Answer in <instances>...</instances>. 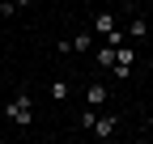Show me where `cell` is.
Masks as SVG:
<instances>
[{
	"label": "cell",
	"instance_id": "1",
	"mask_svg": "<svg viewBox=\"0 0 153 144\" xmlns=\"http://www.w3.org/2000/svg\"><path fill=\"white\" fill-rule=\"evenodd\" d=\"M4 119H9V123H17V127H30V123H34V98L26 93V89H22V93H17V98L4 106Z\"/></svg>",
	"mask_w": 153,
	"mask_h": 144
},
{
	"label": "cell",
	"instance_id": "2",
	"mask_svg": "<svg viewBox=\"0 0 153 144\" xmlns=\"http://www.w3.org/2000/svg\"><path fill=\"white\" fill-rule=\"evenodd\" d=\"M94 34H102L111 47H119V43H123V30H119V21H115V13H111V9H98V13H94Z\"/></svg>",
	"mask_w": 153,
	"mask_h": 144
},
{
	"label": "cell",
	"instance_id": "3",
	"mask_svg": "<svg viewBox=\"0 0 153 144\" xmlns=\"http://www.w3.org/2000/svg\"><path fill=\"white\" fill-rule=\"evenodd\" d=\"M132 64H136V47H132V43H119V47H115V64H111V72H115V76H132Z\"/></svg>",
	"mask_w": 153,
	"mask_h": 144
},
{
	"label": "cell",
	"instance_id": "4",
	"mask_svg": "<svg viewBox=\"0 0 153 144\" xmlns=\"http://www.w3.org/2000/svg\"><path fill=\"white\" fill-rule=\"evenodd\" d=\"M106 102H111V89H106L102 81H94V85L85 89V106H94V110H102Z\"/></svg>",
	"mask_w": 153,
	"mask_h": 144
},
{
	"label": "cell",
	"instance_id": "5",
	"mask_svg": "<svg viewBox=\"0 0 153 144\" xmlns=\"http://www.w3.org/2000/svg\"><path fill=\"white\" fill-rule=\"evenodd\" d=\"M115 132H119V119H115V115H102L98 123H94V136H98V140H111Z\"/></svg>",
	"mask_w": 153,
	"mask_h": 144
},
{
	"label": "cell",
	"instance_id": "6",
	"mask_svg": "<svg viewBox=\"0 0 153 144\" xmlns=\"http://www.w3.org/2000/svg\"><path fill=\"white\" fill-rule=\"evenodd\" d=\"M72 51H76V55H94V30H81V34H76V38H72Z\"/></svg>",
	"mask_w": 153,
	"mask_h": 144
},
{
	"label": "cell",
	"instance_id": "7",
	"mask_svg": "<svg viewBox=\"0 0 153 144\" xmlns=\"http://www.w3.org/2000/svg\"><path fill=\"white\" fill-rule=\"evenodd\" d=\"M94 64H98V68H111L115 64V47L106 43V47H94Z\"/></svg>",
	"mask_w": 153,
	"mask_h": 144
},
{
	"label": "cell",
	"instance_id": "8",
	"mask_svg": "<svg viewBox=\"0 0 153 144\" xmlns=\"http://www.w3.org/2000/svg\"><path fill=\"white\" fill-rule=\"evenodd\" d=\"M145 34H149V26H145V17H132V21H128V38H132V43H140Z\"/></svg>",
	"mask_w": 153,
	"mask_h": 144
},
{
	"label": "cell",
	"instance_id": "9",
	"mask_svg": "<svg viewBox=\"0 0 153 144\" xmlns=\"http://www.w3.org/2000/svg\"><path fill=\"white\" fill-rule=\"evenodd\" d=\"M94 123H98V110H94V106L76 115V127H81V132H94Z\"/></svg>",
	"mask_w": 153,
	"mask_h": 144
},
{
	"label": "cell",
	"instance_id": "10",
	"mask_svg": "<svg viewBox=\"0 0 153 144\" xmlns=\"http://www.w3.org/2000/svg\"><path fill=\"white\" fill-rule=\"evenodd\" d=\"M68 93H72V85H68L64 76H60V81H51V98H55V102H64Z\"/></svg>",
	"mask_w": 153,
	"mask_h": 144
},
{
	"label": "cell",
	"instance_id": "11",
	"mask_svg": "<svg viewBox=\"0 0 153 144\" xmlns=\"http://www.w3.org/2000/svg\"><path fill=\"white\" fill-rule=\"evenodd\" d=\"M0 13H4V17H17L22 9H17V0H0Z\"/></svg>",
	"mask_w": 153,
	"mask_h": 144
},
{
	"label": "cell",
	"instance_id": "12",
	"mask_svg": "<svg viewBox=\"0 0 153 144\" xmlns=\"http://www.w3.org/2000/svg\"><path fill=\"white\" fill-rule=\"evenodd\" d=\"M30 4H34V0H17V9H30Z\"/></svg>",
	"mask_w": 153,
	"mask_h": 144
},
{
	"label": "cell",
	"instance_id": "13",
	"mask_svg": "<svg viewBox=\"0 0 153 144\" xmlns=\"http://www.w3.org/2000/svg\"><path fill=\"white\" fill-rule=\"evenodd\" d=\"M0 89H4V72H0Z\"/></svg>",
	"mask_w": 153,
	"mask_h": 144
}]
</instances>
